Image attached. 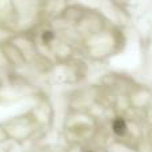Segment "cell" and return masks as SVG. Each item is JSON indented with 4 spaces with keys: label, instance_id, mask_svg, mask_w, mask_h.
<instances>
[{
    "label": "cell",
    "instance_id": "obj_1",
    "mask_svg": "<svg viewBox=\"0 0 152 152\" xmlns=\"http://www.w3.org/2000/svg\"><path fill=\"white\" fill-rule=\"evenodd\" d=\"M112 129L116 135H124L127 131V124L123 119H115L112 123Z\"/></svg>",
    "mask_w": 152,
    "mask_h": 152
},
{
    "label": "cell",
    "instance_id": "obj_2",
    "mask_svg": "<svg viewBox=\"0 0 152 152\" xmlns=\"http://www.w3.org/2000/svg\"><path fill=\"white\" fill-rule=\"evenodd\" d=\"M42 39H43V43H45V44H50V43L53 40V32H51V31H45L44 34H43Z\"/></svg>",
    "mask_w": 152,
    "mask_h": 152
}]
</instances>
